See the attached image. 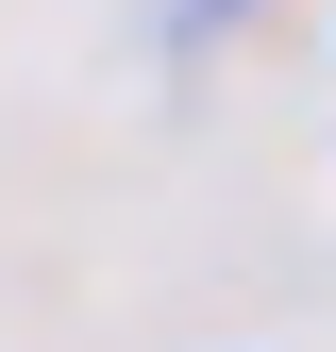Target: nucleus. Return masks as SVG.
I'll return each instance as SVG.
<instances>
[{
  "instance_id": "f257e3e1",
  "label": "nucleus",
  "mask_w": 336,
  "mask_h": 352,
  "mask_svg": "<svg viewBox=\"0 0 336 352\" xmlns=\"http://www.w3.org/2000/svg\"><path fill=\"white\" fill-rule=\"evenodd\" d=\"M202 17H219V0H202Z\"/></svg>"
}]
</instances>
